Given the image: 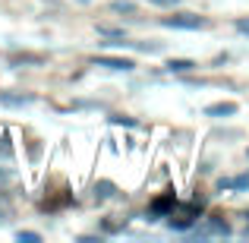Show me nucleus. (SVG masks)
Wrapping results in <instances>:
<instances>
[{"label": "nucleus", "mask_w": 249, "mask_h": 243, "mask_svg": "<svg viewBox=\"0 0 249 243\" xmlns=\"http://www.w3.org/2000/svg\"><path fill=\"white\" fill-rule=\"evenodd\" d=\"M199 206H202V202H189V206H177V202H174V208L167 212L170 231H189L193 221L199 218Z\"/></svg>", "instance_id": "obj_1"}, {"label": "nucleus", "mask_w": 249, "mask_h": 243, "mask_svg": "<svg viewBox=\"0 0 249 243\" xmlns=\"http://www.w3.org/2000/svg\"><path fill=\"white\" fill-rule=\"evenodd\" d=\"M161 22L167 25V29H205V19L196 16V13H174V16H164Z\"/></svg>", "instance_id": "obj_2"}, {"label": "nucleus", "mask_w": 249, "mask_h": 243, "mask_svg": "<svg viewBox=\"0 0 249 243\" xmlns=\"http://www.w3.org/2000/svg\"><path fill=\"white\" fill-rule=\"evenodd\" d=\"M174 202H177V196H174V193H164V196H158V199L152 202V208H148V221H158L161 215H167L170 208H174Z\"/></svg>", "instance_id": "obj_3"}, {"label": "nucleus", "mask_w": 249, "mask_h": 243, "mask_svg": "<svg viewBox=\"0 0 249 243\" xmlns=\"http://www.w3.org/2000/svg\"><path fill=\"white\" fill-rule=\"evenodd\" d=\"M98 67H107V70H123V73H129V70L136 67L133 60H126V57H95Z\"/></svg>", "instance_id": "obj_4"}, {"label": "nucleus", "mask_w": 249, "mask_h": 243, "mask_svg": "<svg viewBox=\"0 0 249 243\" xmlns=\"http://www.w3.org/2000/svg\"><path fill=\"white\" fill-rule=\"evenodd\" d=\"M237 114V104L233 101H221V104H208L205 117H233Z\"/></svg>", "instance_id": "obj_5"}, {"label": "nucleus", "mask_w": 249, "mask_h": 243, "mask_svg": "<svg viewBox=\"0 0 249 243\" xmlns=\"http://www.w3.org/2000/svg\"><path fill=\"white\" fill-rule=\"evenodd\" d=\"M114 183L110 180H101V183H95V199H110V196H114Z\"/></svg>", "instance_id": "obj_6"}, {"label": "nucleus", "mask_w": 249, "mask_h": 243, "mask_svg": "<svg viewBox=\"0 0 249 243\" xmlns=\"http://www.w3.org/2000/svg\"><path fill=\"white\" fill-rule=\"evenodd\" d=\"M0 104H13V108H19V104H32V95H3V92H0Z\"/></svg>", "instance_id": "obj_7"}, {"label": "nucleus", "mask_w": 249, "mask_h": 243, "mask_svg": "<svg viewBox=\"0 0 249 243\" xmlns=\"http://www.w3.org/2000/svg\"><path fill=\"white\" fill-rule=\"evenodd\" d=\"M167 70L170 73H189V70H196L193 60H167Z\"/></svg>", "instance_id": "obj_8"}, {"label": "nucleus", "mask_w": 249, "mask_h": 243, "mask_svg": "<svg viewBox=\"0 0 249 243\" xmlns=\"http://www.w3.org/2000/svg\"><path fill=\"white\" fill-rule=\"evenodd\" d=\"M13 158V146H10V133H0V161Z\"/></svg>", "instance_id": "obj_9"}, {"label": "nucleus", "mask_w": 249, "mask_h": 243, "mask_svg": "<svg viewBox=\"0 0 249 243\" xmlns=\"http://www.w3.org/2000/svg\"><path fill=\"white\" fill-rule=\"evenodd\" d=\"M231 187L233 189H249V174H240L237 180H231Z\"/></svg>", "instance_id": "obj_10"}, {"label": "nucleus", "mask_w": 249, "mask_h": 243, "mask_svg": "<svg viewBox=\"0 0 249 243\" xmlns=\"http://www.w3.org/2000/svg\"><path fill=\"white\" fill-rule=\"evenodd\" d=\"M19 240H29V243H35V240H41L35 231H19Z\"/></svg>", "instance_id": "obj_11"}, {"label": "nucleus", "mask_w": 249, "mask_h": 243, "mask_svg": "<svg viewBox=\"0 0 249 243\" xmlns=\"http://www.w3.org/2000/svg\"><path fill=\"white\" fill-rule=\"evenodd\" d=\"M114 10H120V13H133L136 6H133V3H123V0H117V3H114Z\"/></svg>", "instance_id": "obj_12"}, {"label": "nucleus", "mask_w": 249, "mask_h": 243, "mask_svg": "<svg viewBox=\"0 0 249 243\" xmlns=\"http://www.w3.org/2000/svg\"><path fill=\"white\" fill-rule=\"evenodd\" d=\"M237 29H240V32H246V35H249V19H240V22H237Z\"/></svg>", "instance_id": "obj_13"}, {"label": "nucleus", "mask_w": 249, "mask_h": 243, "mask_svg": "<svg viewBox=\"0 0 249 243\" xmlns=\"http://www.w3.org/2000/svg\"><path fill=\"white\" fill-rule=\"evenodd\" d=\"M152 3H161V6H174L177 0H152Z\"/></svg>", "instance_id": "obj_14"}]
</instances>
